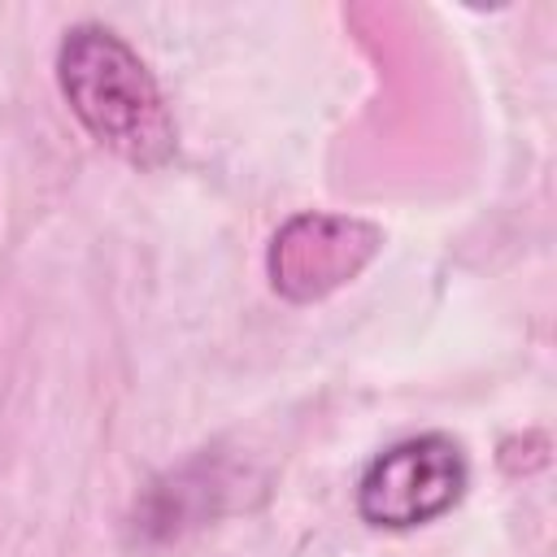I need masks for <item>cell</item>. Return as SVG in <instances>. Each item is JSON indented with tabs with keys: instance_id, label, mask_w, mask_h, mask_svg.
<instances>
[{
	"instance_id": "1",
	"label": "cell",
	"mask_w": 557,
	"mask_h": 557,
	"mask_svg": "<svg viewBox=\"0 0 557 557\" xmlns=\"http://www.w3.org/2000/svg\"><path fill=\"white\" fill-rule=\"evenodd\" d=\"M57 83L83 131L135 170H161L174 148L170 104L139 52L109 26H70L57 48Z\"/></svg>"
},
{
	"instance_id": "2",
	"label": "cell",
	"mask_w": 557,
	"mask_h": 557,
	"mask_svg": "<svg viewBox=\"0 0 557 557\" xmlns=\"http://www.w3.org/2000/svg\"><path fill=\"white\" fill-rule=\"evenodd\" d=\"M466 457L457 440L426 431L413 440L392 444L379 453L361 483H357V509L370 527L383 531H409L440 513H448L466 492Z\"/></svg>"
},
{
	"instance_id": "3",
	"label": "cell",
	"mask_w": 557,
	"mask_h": 557,
	"mask_svg": "<svg viewBox=\"0 0 557 557\" xmlns=\"http://www.w3.org/2000/svg\"><path fill=\"white\" fill-rule=\"evenodd\" d=\"M383 248V231L374 222L348 218V213H296L287 218L265 252V270L278 296L309 305L331 296L335 287L352 283L374 252Z\"/></svg>"
}]
</instances>
